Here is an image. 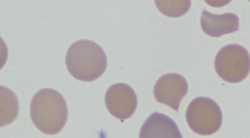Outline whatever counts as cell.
Masks as SVG:
<instances>
[{
	"label": "cell",
	"mask_w": 250,
	"mask_h": 138,
	"mask_svg": "<svg viewBox=\"0 0 250 138\" xmlns=\"http://www.w3.org/2000/svg\"><path fill=\"white\" fill-rule=\"evenodd\" d=\"M30 115L33 124L40 131L54 135L61 132L67 121V104L59 92L44 88L33 96Z\"/></svg>",
	"instance_id": "cell-1"
},
{
	"label": "cell",
	"mask_w": 250,
	"mask_h": 138,
	"mask_svg": "<svg viewBox=\"0 0 250 138\" xmlns=\"http://www.w3.org/2000/svg\"><path fill=\"white\" fill-rule=\"evenodd\" d=\"M65 65L78 80L91 82L100 78L107 68V56L99 45L89 40L74 42L68 49Z\"/></svg>",
	"instance_id": "cell-2"
},
{
	"label": "cell",
	"mask_w": 250,
	"mask_h": 138,
	"mask_svg": "<svg viewBox=\"0 0 250 138\" xmlns=\"http://www.w3.org/2000/svg\"><path fill=\"white\" fill-rule=\"evenodd\" d=\"M186 118L190 129L202 136L211 135L222 125V111L213 99L199 97L189 104Z\"/></svg>",
	"instance_id": "cell-3"
},
{
	"label": "cell",
	"mask_w": 250,
	"mask_h": 138,
	"mask_svg": "<svg viewBox=\"0 0 250 138\" xmlns=\"http://www.w3.org/2000/svg\"><path fill=\"white\" fill-rule=\"evenodd\" d=\"M215 68L218 75L223 80L228 83H240L250 73V53L240 45L225 46L215 57Z\"/></svg>",
	"instance_id": "cell-4"
},
{
	"label": "cell",
	"mask_w": 250,
	"mask_h": 138,
	"mask_svg": "<svg viewBox=\"0 0 250 138\" xmlns=\"http://www.w3.org/2000/svg\"><path fill=\"white\" fill-rule=\"evenodd\" d=\"M105 103L111 115L121 120L131 117L137 108V96L134 90L125 83H116L108 88Z\"/></svg>",
	"instance_id": "cell-5"
},
{
	"label": "cell",
	"mask_w": 250,
	"mask_h": 138,
	"mask_svg": "<svg viewBox=\"0 0 250 138\" xmlns=\"http://www.w3.org/2000/svg\"><path fill=\"white\" fill-rule=\"evenodd\" d=\"M188 92V83L179 74H167L156 83L153 93L157 101L179 110L181 101Z\"/></svg>",
	"instance_id": "cell-6"
},
{
	"label": "cell",
	"mask_w": 250,
	"mask_h": 138,
	"mask_svg": "<svg viewBox=\"0 0 250 138\" xmlns=\"http://www.w3.org/2000/svg\"><path fill=\"white\" fill-rule=\"evenodd\" d=\"M139 138H183V135L171 118L153 113L142 125Z\"/></svg>",
	"instance_id": "cell-7"
},
{
	"label": "cell",
	"mask_w": 250,
	"mask_h": 138,
	"mask_svg": "<svg viewBox=\"0 0 250 138\" xmlns=\"http://www.w3.org/2000/svg\"><path fill=\"white\" fill-rule=\"evenodd\" d=\"M201 28L210 37H219L239 30L238 16L233 13L214 15L204 10L201 16Z\"/></svg>",
	"instance_id": "cell-8"
},
{
	"label": "cell",
	"mask_w": 250,
	"mask_h": 138,
	"mask_svg": "<svg viewBox=\"0 0 250 138\" xmlns=\"http://www.w3.org/2000/svg\"><path fill=\"white\" fill-rule=\"evenodd\" d=\"M18 112L17 95L12 91L1 86V126L14 121Z\"/></svg>",
	"instance_id": "cell-9"
},
{
	"label": "cell",
	"mask_w": 250,
	"mask_h": 138,
	"mask_svg": "<svg viewBox=\"0 0 250 138\" xmlns=\"http://www.w3.org/2000/svg\"><path fill=\"white\" fill-rule=\"evenodd\" d=\"M155 2L160 12L169 17L183 16L190 7V1H156Z\"/></svg>",
	"instance_id": "cell-10"
}]
</instances>
